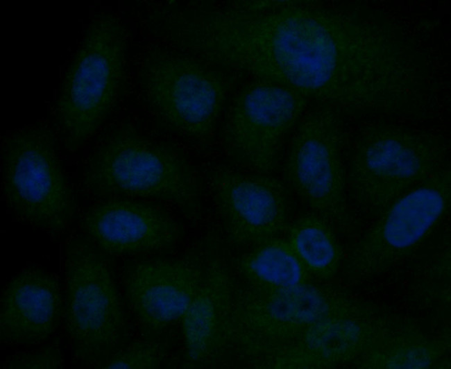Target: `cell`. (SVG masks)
<instances>
[{"label":"cell","mask_w":451,"mask_h":369,"mask_svg":"<svg viewBox=\"0 0 451 369\" xmlns=\"http://www.w3.org/2000/svg\"><path fill=\"white\" fill-rule=\"evenodd\" d=\"M128 34L116 16L92 20L63 78L54 123L67 151L83 146L115 105L124 84Z\"/></svg>","instance_id":"obj_1"},{"label":"cell","mask_w":451,"mask_h":369,"mask_svg":"<svg viewBox=\"0 0 451 369\" xmlns=\"http://www.w3.org/2000/svg\"><path fill=\"white\" fill-rule=\"evenodd\" d=\"M84 184L96 196L160 200L183 209L198 201L199 185L176 151L124 126L105 137L88 159Z\"/></svg>","instance_id":"obj_2"},{"label":"cell","mask_w":451,"mask_h":369,"mask_svg":"<svg viewBox=\"0 0 451 369\" xmlns=\"http://www.w3.org/2000/svg\"><path fill=\"white\" fill-rule=\"evenodd\" d=\"M448 140L441 135L393 125L367 126L351 151L347 184L354 200L381 211L448 166Z\"/></svg>","instance_id":"obj_3"},{"label":"cell","mask_w":451,"mask_h":369,"mask_svg":"<svg viewBox=\"0 0 451 369\" xmlns=\"http://www.w3.org/2000/svg\"><path fill=\"white\" fill-rule=\"evenodd\" d=\"M108 255L84 235L70 239L65 250L63 317L73 357L83 367L102 368L128 334Z\"/></svg>","instance_id":"obj_4"},{"label":"cell","mask_w":451,"mask_h":369,"mask_svg":"<svg viewBox=\"0 0 451 369\" xmlns=\"http://www.w3.org/2000/svg\"><path fill=\"white\" fill-rule=\"evenodd\" d=\"M7 205L20 220L47 232H64L76 212L52 130L39 125L8 135L1 149Z\"/></svg>","instance_id":"obj_5"},{"label":"cell","mask_w":451,"mask_h":369,"mask_svg":"<svg viewBox=\"0 0 451 369\" xmlns=\"http://www.w3.org/2000/svg\"><path fill=\"white\" fill-rule=\"evenodd\" d=\"M144 98L159 121L187 138L213 135L231 83L199 60L163 49L145 56L140 71Z\"/></svg>","instance_id":"obj_6"},{"label":"cell","mask_w":451,"mask_h":369,"mask_svg":"<svg viewBox=\"0 0 451 369\" xmlns=\"http://www.w3.org/2000/svg\"><path fill=\"white\" fill-rule=\"evenodd\" d=\"M344 132L334 108L306 111L293 134L286 162L288 184L317 216L326 221L348 217Z\"/></svg>","instance_id":"obj_7"},{"label":"cell","mask_w":451,"mask_h":369,"mask_svg":"<svg viewBox=\"0 0 451 369\" xmlns=\"http://www.w3.org/2000/svg\"><path fill=\"white\" fill-rule=\"evenodd\" d=\"M307 98L261 80L244 85L227 111L223 137L232 155L261 173L275 166L286 135L307 111Z\"/></svg>","instance_id":"obj_8"},{"label":"cell","mask_w":451,"mask_h":369,"mask_svg":"<svg viewBox=\"0 0 451 369\" xmlns=\"http://www.w3.org/2000/svg\"><path fill=\"white\" fill-rule=\"evenodd\" d=\"M451 175L447 166L385 207L355 252L361 264L378 265L403 256L417 246L447 212Z\"/></svg>","instance_id":"obj_9"},{"label":"cell","mask_w":451,"mask_h":369,"mask_svg":"<svg viewBox=\"0 0 451 369\" xmlns=\"http://www.w3.org/2000/svg\"><path fill=\"white\" fill-rule=\"evenodd\" d=\"M203 277V271L191 258L152 259L126 266L122 284L130 311L150 335L180 322Z\"/></svg>","instance_id":"obj_10"},{"label":"cell","mask_w":451,"mask_h":369,"mask_svg":"<svg viewBox=\"0 0 451 369\" xmlns=\"http://www.w3.org/2000/svg\"><path fill=\"white\" fill-rule=\"evenodd\" d=\"M209 181L216 206L235 243L255 246L287 227L288 200L280 180L219 169Z\"/></svg>","instance_id":"obj_11"},{"label":"cell","mask_w":451,"mask_h":369,"mask_svg":"<svg viewBox=\"0 0 451 369\" xmlns=\"http://www.w3.org/2000/svg\"><path fill=\"white\" fill-rule=\"evenodd\" d=\"M83 235L108 255H135L169 250L180 240L178 223L160 207L112 198L93 205L79 221Z\"/></svg>","instance_id":"obj_12"},{"label":"cell","mask_w":451,"mask_h":369,"mask_svg":"<svg viewBox=\"0 0 451 369\" xmlns=\"http://www.w3.org/2000/svg\"><path fill=\"white\" fill-rule=\"evenodd\" d=\"M64 316L60 284L51 274L26 268L8 282L0 299V339L9 345H36L49 339Z\"/></svg>","instance_id":"obj_13"},{"label":"cell","mask_w":451,"mask_h":369,"mask_svg":"<svg viewBox=\"0 0 451 369\" xmlns=\"http://www.w3.org/2000/svg\"><path fill=\"white\" fill-rule=\"evenodd\" d=\"M259 290L244 295L235 308V321L246 336L303 332L337 315L334 302L329 295L306 282Z\"/></svg>","instance_id":"obj_14"},{"label":"cell","mask_w":451,"mask_h":369,"mask_svg":"<svg viewBox=\"0 0 451 369\" xmlns=\"http://www.w3.org/2000/svg\"><path fill=\"white\" fill-rule=\"evenodd\" d=\"M214 267L203 280L180 323L187 359L197 361L215 347L221 331V316L227 301L223 276Z\"/></svg>","instance_id":"obj_15"},{"label":"cell","mask_w":451,"mask_h":369,"mask_svg":"<svg viewBox=\"0 0 451 369\" xmlns=\"http://www.w3.org/2000/svg\"><path fill=\"white\" fill-rule=\"evenodd\" d=\"M239 266L260 288L290 287L306 282L307 271L287 239L273 237L244 254Z\"/></svg>","instance_id":"obj_16"},{"label":"cell","mask_w":451,"mask_h":369,"mask_svg":"<svg viewBox=\"0 0 451 369\" xmlns=\"http://www.w3.org/2000/svg\"><path fill=\"white\" fill-rule=\"evenodd\" d=\"M287 228V240L307 272L327 277L336 271L341 251L325 220L307 215Z\"/></svg>","instance_id":"obj_17"},{"label":"cell","mask_w":451,"mask_h":369,"mask_svg":"<svg viewBox=\"0 0 451 369\" xmlns=\"http://www.w3.org/2000/svg\"><path fill=\"white\" fill-rule=\"evenodd\" d=\"M303 332L307 351L330 361L349 357L361 343V330L356 323L337 315Z\"/></svg>","instance_id":"obj_18"},{"label":"cell","mask_w":451,"mask_h":369,"mask_svg":"<svg viewBox=\"0 0 451 369\" xmlns=\"http://www.w3.org/2000/svg\"><path fill=\"white\" fill-rule=\"evenodd\" d=\"M165 357L163 345L155 341H138L114 352L103 368H158Z\"/></svg>","instance_id":"obj_19"},{"label":"cell","mask_w":451,"mask_h":369,"mask_svg":"<svg viewBox=\"0 0 451 369\" xmlns=\"http://www.w3.org/2000/svg\"><path fill=\"white\" fill-rule=\"evenodd\" d=\"M4 368H62L64 359L56 345L43 346L36 350L16 354L3 363Z\"/></svg>","instance_id":"obj_20"}]
</instances>
